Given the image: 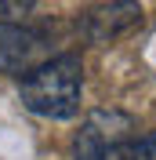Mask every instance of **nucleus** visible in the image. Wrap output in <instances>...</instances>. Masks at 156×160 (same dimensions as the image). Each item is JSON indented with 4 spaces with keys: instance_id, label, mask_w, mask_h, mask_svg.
<instances>
[{
    "instance_id": "nucleus-3",
    "label": "nucleus",
    "mask_w": 156,
    "mask_h": 160,
    "mask_svg": "<svg viewBox=\"0 0 156 160\" xmlns=\"http://www.w3.org/2000/svg\"><path fill=\"white\" fill-rule=\"evenodd\" d=\"M142 26V4L138 0H109L102 8L87 11L84 18V37L91 44H109V40L127 37L131 29Z\"/></svg>"
},
{
    "instance_id": "nucleus-2",
    "label": "nucleus",
    "mask_w": 156,
    "mask_h": 160,
    "mask_svg": "<svg viewBox=\"0 0 156 160\" xmlns=\"http://www.w3.org/2000/svg\"><path fill=\"white\" fill-rule=\"evenodd\" d=\"M134 135V120L116 109H98L84 120L73 153L76 160H124V146Z\"/></svg>"
},
{
    "instance_id": "nucleus-6",
    "label": "nucleus",
    "mask_w": 156,
    "mask_h": 160,
    "mask_svg": "<svg viewBox=\"0 0 156 160\" xmlns=\"http://www.w3.org/2000/svg\"><path fill=\"white\" fill-rule=\"evenodd\" d=\"M37 0H0V22H26Z\"/></svg>"
},
{
    "instance_id": "nucleus-1",
    "label": "nucleus",
    "mask_w": 156,
    "mask_h": 160,
    "mask_svg": "<svg viewBox=\"0 0 156 160\" xmlns=\"http://www.w3.org/2000/svg\"><path fill=\"white\" fill-rule=\"evenodd\" d=\"M80 91H84V66L76 55L44 58L22 77V102L26 109L47 120H69L80 113Z\"/></svg>"
},
{
    "instance_id": "nucleus-4",
    "label": "nucleus",
    "mask_w": 156,
    "mask_h": 160,
    "mask_svg": "<svg viewBox=\"0 0 156 160\" xmlns=\"http://www.w3.org/2000/svg\"><path fill=\"white\" fill-rule=\"evenodd\" d=\"M44 58V37L22 22H0V73H29Z\"/></svg>"
},
{
    "instance_id": "nucleus-5",
    "label": "nucleus",
    "mask_w": 156,
    "mask_h": 160,
    "mask_svg": "<svg viewBox=\"0 0 156 160\" xmlns=\"http://www.w3.org/2000/svg\"><path fill=\"white\" fill-rule=\"evenodd\" d=\"M124 160H156V131L131 135L124 146Z\"/></svg>"
}]
</instances>
